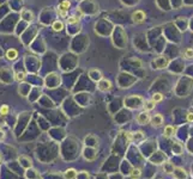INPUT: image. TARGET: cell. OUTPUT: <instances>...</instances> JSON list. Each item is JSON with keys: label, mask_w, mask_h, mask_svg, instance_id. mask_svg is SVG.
Returning <instances> with one entry per match:
<instances>
[{"label": "cell", "mask_w": 193, "mask_h": 179, "mask_svg": "<svg viewBox=\"0 0 193 179\" xmlns=\"http://www.w3.org/2000/svg\"><path fill=\"white\" fill-rule=\"evenodd\" d=\"M126 139L129 142L139 143L145 140V135L143 131H136V133H126Z\"/></svg>", "instance_id": "6da1fadb"}, {"label": "cell", "mask_w": 193, "mask_h": 179, "mask_svg": "<svg viewBox=\"0 0 193 179\" xmlns=\"http://www.w3.org/2000/svg\"><path fill=\"white\" fill-rule=\"evenodd\" d=\"M71 6V2L68 0H65V1H61L58 6V13L60 17H66L67 13H68V8Z\"/></svg>", "instance_id": "7a4b0ae2"}, {"label": "cell", "mask_w": 193, "mask_h": 179, "mask_svg": "<svg viewBox=\"0 0 193 179\" xmlns=\"http://www.w3.org/2000/svg\"><path fill=\"white\" fill-rule=\"evenodd\" d=\"M18 162H19V165H21L22 167H24L25 170L32 167L31 159H30L29 156H27V155H21V156H18Z\"/></svg>", "instance_id": "3957f363"}, {"label": "cell", "mask_w": 193, "mask_h": 179, "mask_svg": "<svg viewBox=\"0 0 193 179\" xmlns=\"http://www.w3.org/2000/svg\"><path fill=\"white\" fill-rule=\"evenodd\" d=\"M136 121H137L139 124L145 125V124H148L149 122H151V117H150V115H149L148 111H144V112H140V114L137 116Z\"/></svg>", "instance_id": "277c9868"}, {"label": "cell", "mask_w": 193, "mask_h": 179, "mask_svg": "<svg viewBox=\"0 0 193 179\" xmlns=\"http://www.w3.org/2000/svg\"><path fill=\"white\" fill-rule=\"evenodd\" d=\"M173 177L175 179H187V173L184 168L181 167H175L174 172H173Z\"/></svg>", "instance_id": "5b68a950"}, {"label": "cell", "mask_w": 193, "mask_h": 179, "mask_svg": "<svg viewBox=\"0 0 193 179\" xmlns=\"http://www.w3.org/2000/svg\"><path fill=\"white\" fill-rule=\"evenodd\" d=\"M110 89H112V83H110L109 80L101 79V80L98 81V90H100V91L106 92V91H109Z\"/></svg>", "instance_id": "8992f818"}, {"label": "cell", "mask_w": 193, "mask_h": 179, "mask_svg": "<svg viewBox=\"0 0 193 179\" xmlns=\"http://www.w3.org/2000/svg\"><path fill=\"white\" fill-rule=\"evenodd\" d=\"M132 19L134 23H143L145 19V13L143 11H136L132 14Z\"/></svg>", "instance_id": "52a82bcc"}, {"label": "cell", "mask_w": 193, "mask_h": 179, "mask_svg": "<svg viewBox=\"0 0 193 179\" xmlns=\"http://www.w3.org/2000/svg\"><path fill=\"white\" fill-rule=\"evenodd\" d=\"M175 133H176V128L173 127V125H167V127L164 128V130H163L164 137H168V139L173 137V136L175 135Z\"/></svg>", "instance_id": "ba28073f"}, {"label": "cell", "mask_w": 193, "mask_h": 179, "mask_svg": "<svg viewBox=\"0 0 193 179\" xmlns=\"http://www.w3.org/2000/svg\"><path fill=\"white\" fill-rule=\"evenodd\" d=\"M78 172L74 168H67L64 172V178L65 179H77Z\"/></svg>", "instance_id": "9c48e42d"}, {"label": "cell", "mask_w": 193, "mask_h": 179, "mask_svg": "<svg viewBox=\"0 0 193 179\" xmlns=\"http://www.w3.org/2000/svg\"><path fill=\"white\" fill-rule=\"evenodd\" d=\"M151 124H152L154 127H156V128L161 127L162 124H163V116L160 115V114L155 115V116L151 118Z\"/></svg>", "instance_id": "30bf717a"}, {"label": "cell", "mask_w": 193, "mask_h": 179, "mask_svg": "<svg viewBox=\"0 0 193 179\" xmlns=\"http://www.w3.org/2000/svg\"><path fill=\"white\" fill-rule=\"evenodd\" d=\"M89 77H90L94 81H100V80L102 79V73H101L100 71H97V69H91V71L89 72Z\"/></svg>", "instance_id": "8fae6325"}, {"label": "cell", "mask_w": 193, "mask_h": 179, "mask_svg": "<svg viewBox=\"0 0 193 179\" xmlns=\"http://www.w3.org/2000/svg\"><path fill=\"white\" fill-rule=\"evenodd\" d=\"M174 170H175V166H174L170 161H165V162H164V165H163V171H164L167 174H173Z\"/></svg>", "instance_id": "7c38bea8"}, {"label": "cell", "mask_w": 193, "mask_h": 179, "mask_svg": "<svg viewBox=\"0 0 193 179\" xmlns=\"http://www.w3.org/2000/svg\"><path fill=\"white\" fill-rule=\"evenodd\" d=\"M21 16H22V18H23L24 20H27V22H31L32 18H34L32 12L29 11V10H23L22 13H21Z\"/></svg>", "instance_id": "4fadbf2b"}, {"label": "cell", "mask_w": 193, "mask_h": 179, "mask_svg": "<svg viewBox=\"0 0 193 179\" xmlns=\"http://www.w3.org/2000/svg\"><path fill=\"white\" fill-rule=\"evenodd\" d=\"M155 104H156V103H155L154 100H151V99H150V100H146V102L144 103V105H143L144 111H148V112H149V111L154 110V109H155Z\"/></svg>", "instance_id": "5bb4252c"}, {"label": "cell", "mask_w": 193, "mask_h": 179, "mask_svg": "<svg viewBox=\"0 0 193 179\" xmlns=\"http://www.w3.org/2000/svg\"><path fill=\"white\" fill-rule=\"evenodd\" d=\"M6 58L8 60H16L18 58V52L16 49H8L6 53Z\"/></svg>", "instance_id": "9a60e30c"}, {"label": "cell", "mask_w": 193, "mask_h": 179, "mask_svg": "<svg viewBox=\"0 0 193 179\" xmlns=\"http://www.w3.org/2000/svg\"><path fill=\"white\" fill-rule=\"evenodd\" d=\"M140 176H142V171L139 168H133L132 172L129 173V177L132 179H139Z\"/></svg>", "instance_id": "2e32d148"}, {"label": "cell", "mask_w": 193, "mask_h": 179, "mask_svg": "<svg viewBox=\"0 0 193 179\" xmlns=\"http://www.w3.org/2000/svg\"><path fill=\"white\" fill-rule=\"evenodd\" d=\"M53 30L54 31H61V30L64 29V24H63V22L61 20H57V22H54L53 23Z\"/></svg>", "instance_id": "e0dca14e"}, {"label": "cell", "mask_w": 193, "mask_h": 179, "mask_svg": "<svg viewBox=\"0 0 193 179\" xmlns=\"http://www.w3.org/2000/svg\"><path fill=\"white\" fill-rule=\"evenodd\" d=\"M173 152L174 154H181L182 153V146L179 142H174L173 145Z\"/></svg>", "instance_id": "ac0fdd59"}, {"label": "cell", "mask_w": 193, "mask_h": 179, "mask_svg": "<svg viewBox=\"0 0 193 179\" xmlns=\"http://www.w3.org/2000/svg\"><path fill=\"white\" fill-rule=\"evenodd\" d=\"M8 112H10V108H8V105H6V104H4V105H1L0 106V115L1 116H7L8 115Z\"/></svg>", "instance_id": "d6986e66"}, {"label": "cell", "mask_w": 193, "mask_h": 179, "mask_svg": "<svg viewBox=\"0 0 193 179\" xmlns=\"http://www.w3.org/2000/svg\"><path fill=\"white\" fill-rule=\"evenodd\" d=\"M151 100H154L155 103H160V102L163 100V96L161 93H154L152 97H151Z\"/></svg>", "instance_id": "ffe728a7"}, {"label": "cell", "mask_w": 193, "mask_h": 179, "mask_svg": "<svg viewBox=\"0 0 193 179\" xmlns=\"http://www.w3.org/2000/svg\"><path fill=\"white\" fill-rule=\"evenodd\" d=\"M79 22V17H77V16H71L68 19H67V23L68 24H76V23H78Z\"/></svg>", "instance_id": "44dd1931"}, {"label": "cell", "mask_w": 193, "mask_h": 179, "mask_svg": "<svg viewBox=\"0 0 193 179\" xmlns=\"http://www.w3.org/2000/svg\"><path fill=\"white\" fill-rule=\"evenodd\" d=\"M16 80L17 81H23L24 79H25V74L23 73V72H18V73H16Z\"/></svg>", "instance_id": "7402d4cb"}, {"label": "cell", "mask_w": 193, "mask_h": 179, "mask_svg": "<svg viewBox=\"0 0 193 179\" xmlns=\"http://www.w3.org/2000/svg\"><path fill=\"white\" fill-rule=\"evenodd\" d=\"M5 139H6V133H5V130H2L0 128V143H2L5 141Z\"/></svg>", "instance_id": "603a6c76"}, {"label": "cell", "mask_w": 193, "mask_h": 179, "mask_svg": "<svg viewBox=\"0 0 193 179\" xmlns=\"http://www.w3.org/2000/svg\"><path fill=\"white\" fill-rule=\"evenodd\" d=\"M185 56H186L187 59H192L193 58V49H187V50L185 52Z\"/></svg>", "instance_id": "cb8c5ba5"}, {"label": "cell", "mask_w": 193, "mask_h": 179, "mask_svg": "<svg viewBox=\"0 0 193 179\" xmlns=\"http://www.w3.org/2000/svg\"><path fill=\"white\" fill-rule=\"evenodd\" d=\"M6 124V122H5V116H1L0 115V128L2 127V125H5Z\"/></svg>", "instance_id": "d4e9b609"}, {"label": "cell", "mask_w": 193, "mask_h": 179, "mask_svg": "<svg viewBox=\"0 0 193 179\" xmlns=\"http://www.w3.org/2000/svg\"><path fill=\"white\" fill-rule=\"evenodd\" d=\"M187 121L190 122V123H193V112L191 111L188 115H187Z\"/></svg>", "instance_id": "484cf974"}, {"label": "cell", "mask_w": 193, "mask_h": 179, "mask_svg": "<svg viewBox=\"0 0 193 179\" xmlns=\"http://www.w3.org/2000/svg\"><path fill=\"white\" fill-rule=\"evenodd\" d=\"M2 162H4V160H2V154L0 153V166L2 165Z\"/></svg>", "instance_id": "4316f807"}]
</instances>
